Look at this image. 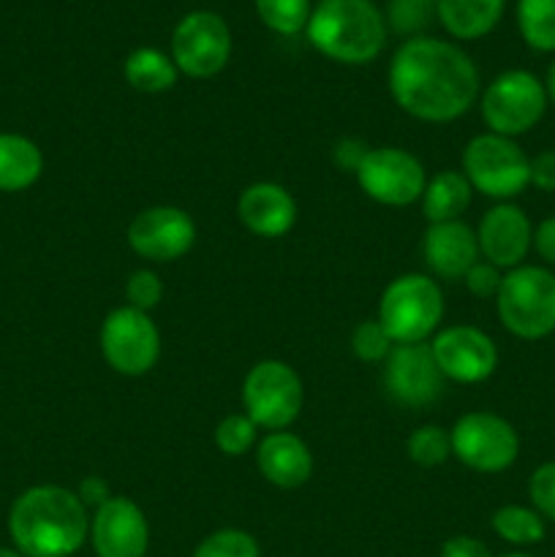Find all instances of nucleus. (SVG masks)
I'll return each mask as SVG.
<instances>
[{
	"label": "nucleus",
	"instance_id": "16",
	"mask_svg": "<svg viewBox=\"0 0 555 557\" xmlns=\"http://www.w3.org/2000/svg\"><path fill=\"white\" fill-rule=\"evenodd\" d=\"M444 375L435 364L430 343L395 346L384 362V386L392 400L408 408H424L444 392Z\"/></svg>",
	"mask_w": 555,
	"mask_h": 557
},
{
	"label": "nucleus",
	"instance_id": "37",
	"mask_svg": "<svg viewBox=\"0 0 555 557\" xmlns=\"http://www.w3.org/2000/svg\"><path fill=\"white\" fill-rule=\"evenodd\" d=\"M370 147L365 145L362 139H354V136H343L341 141L335 145V150H332V156H335V166L343 169V172H357L359 163H362L365 152H368Z\"/></svg>",
	"mask_w": 555,
	"mask_h": 557
},
{
	"label": "nucleus",
	"instance_id": "10",
	"mask_svg": "<svg viewBox=\"0 0 555 557\" xmlns=\"http://www.w3.org/2000/svg\"><path fill=\"white\" fill-rule=\"evenodd\" d=\"M101 354L109 368L128 379H139L156 368L161 357V332L150 313L131 305L112 310L101 324Z\"/></svg>",
	"mask_w": 555,
	"mask_h": 557
},
{
	"label": "nucleus",
	"instance_id": "15",
	"mask_svg": "<svg viewBox=\"0 0 555 557\" xmlns=\"http://www.w3.org/2000/svg\"><path fill=\"white\" fill-rule=\"evenodd\" d=\"M90 544L96 557H145L150 549V522L136 500L112 495L90 517Z\"/></svg>",
	"mask_w": 555,
	"mask_h": 557
},
{
	"label": "nucleus",
	"instance_id": "42",
	"mask_svg": "<svg viewBox=\"0 0 555 557\" xmlns=\"http://www.w3.org/2000/svg\"><path fill=\"white\" fill-rule=\"evenodd\" d=\"M0 557H22L14 547H0Z\"/></svg>",
	"mask_w": 555,
	"mask_h": 557
},
{
	"label": "nucleus",
	"instance_id": "32",
	"mask_svg": "<svg viewBox=\"0 0 555 557\" xmlns=\"http://www.w3.org/2000/svg\"><path fill=\"white\" fill-rule=\"evenodd\" d=\"M395 348V343L390 341V335L384 332V326L379 324V319L359 321L351 332V351L359 362L379 364L386 362L390 351Z\"/></svg>",
	"mask_w": 555,
	"mask_h": 557
},
{
	"label": "nucleus",
	"instance_id": "20",
	"mask_svg": "<svg viewBox=\"0 0 555 557\" xmlns=\"http://www.w3.org/2000/svg\"><path fill=\"white\" fill-rule=\"evenodd\" d=\"M256 466L261 476L278 490H297L313 476V455L299 435L288 430L267 433L256 446Z\"/></svg>",
	"mask_w": 555,
	"mask_h": 557
},
{
	"label": "nucleus",
	"instance_id": "30",
	"mask_svg": "<svg viewBox=\"0 0 555 557\" xmlns=\"http://www.w3.org/2000/svg\"><path fill=\"white\" fill-rule=\"evenodd\" d=\"M190 557H261V547L256 536L239 528H221L196 544Z\"/></svg>",
	"mask_w": 555,
	"mask_h": 557
},
{
	"label": "nucleus",
	"instance_id": "22",
	"mask_svg": "<svg viewBox=\"0 0 555 557\" xmlns=\"http://www.w3.org/2000/svg\"><path fill=\"white\" fill-rule=\"evenodd\" d=\"M44 174V152L33 139L3 131L0 134V190L20 194L33 188Z\"/></svg>",
	"mask_w": 555,
	"mask_h": 557
},
{
	"label": "nucleus",
	"instance_id": "13",
	"mask_svg": "<svg viewBox=\"0 0 555 557\" xmlns=\"http://www.w3.org/2000/svg\"><path fill=\"white\" fill-rule=\"evenodd\" d=\"M125 239L139 259L152 261V264H169V261L183 259L194 248L196 223L183 207H147V210L136 212L134 221L128 223Z\"/></svg>",
	"mask_w": 555,
	"mask_h": 557
},
{
	"label": "nucleus",
	"instance_id": "40",
	"mask_svg": "<svg viewBox=\"0 0 555 557\" xmlns=\"http://www.w3.org/2000/svg\"><path fill=\"white\" fill-rule=\"evenodd\" d=\"M76 495H79L82 504H85L87 509H92V511H96L98 506L107 504V500L112 498V493H109V484L103 482L101 476L82 479V484H79V490H76Z\"/></svg>",
	"mask_w": 555,
	"mask_h": 557
},
{
	"label": "nucleus",
	"instance_id": "24",
	"mask_svg": "<svg viewBox=\"0 0 555 557\" xmlns=\"http://www.w3.org/2000/svg\"><path fill=\"white\" fill-rule=\"evenodd\" d=\"M123 76L134 90L156 96V92H166L177 85V65H174L172 54L161 52L156 47H139L125 58Z\"/></svg>",
	"mask_w": 555,
	"mask_h": 557
},
{
	"label": "nucleus",
	"instance_id": "21",
	"mask_svg": "<svg viewBox=\"0 0 555 557\" xmlns=\"http://www.w3.org/2000/svg\"><path fill=\"white\" fill-rule=\"evenodd\" d=\"M506 0H435L439 25L460 41H477L501 22Z\"/></svg>",
	"mask_w": 555,
	"mask_h": 557
},
{
	"label": "nucleus",
	"instance_id": "39",
	"mask_svg": "<svg viewBox=\"0 0 555 557\" xmlns=\"http://www.w3.org/2000/svg\"><path fill=\"white\" fill-rule=\"evenodd\" d=\"M533 250L544 264L555 267V215L544 218L536 228H533Z\"/></svg>",
	"mask_w": 555,
	"mask_h": 557
},
{
	"label": "nucleus",
	"instance_id": "7",
	"mask_svg": "<svg viewBox=\"0 0 555 557\" xmlns=\"http://www.w3.org/2000/svg\"><path fill=\"white\" fill-rule=\"evenodd\" d=\"M547 107L550 98L544 82L522 69H511L495 76L484 87L482 101H479L482 120L490 134L509 136V139H517V136L536 128Z\"/></svg>",
	"mask_w": 555,
	"mask_h": 557
},
{
	"label": "nucleus",
	"instance_id": "3",
	"mask_svg": "<svg viewBox=\"0 0 555 557\" xmlns=\"http://www.w3.org/2000/svg\"><path fill=\"white\" fill-rule=\"evenodd\" d=\"M308 41L343 65L373 63L386 44V20L373 0H319L310 11Z\"/></svg>",
	"mask_w": 555,
	"mask_h": 557
},
{
	"label": "nucleus",
	"instance_id": "1",
	"mask_svg": "<svg viewBox=\"0 0 555 557\" xmlns=\"http://www.w3.org/2000/svg\"><path fill=\"white\" fill-rule=\"evenodd\" d=\"M397 107L422 123H452L479 98V71L457 44L433 36L408 38L390 63Z\"/></svg>",
	"mask_w": 555,
	"mask_h": 557
},
{
	"label": "nucleus",
	"instance_id": "41",
	"mask_svg": "<svg viewBox=\"0 0 555 557\" xmlns=\"http://www.w3.org/2000/svg\"><path fill=\"white\" fill-rule=\"evenodd\" d=\"M544 87H547L550 103H553V107H555V60H553V63H550V69H547V82H544Z\"/></svg>",
	"mask_w": 555,
	"mask_h": 557
},
{
	"label": "nucleus",
	"instance_id": "25",
	"mask_svg": "<svg viewBox=\"0 0 555 557\" xmlns=\"http://www.w3.org/2000/svg\"><path fill=\"white\" fill-rule=\"evenodd\" d=\"M490 525H493L495 536L511 547H533L547 536V522L542 520V515L533 511L531 506L520 504H506L495 509Z\"/></svg>",
	"mask_w": 555,
	"mask_h": 557
},
{
	"label": "nucleus",
	"instance_id": "43",
	"mask_svg": "<svg viewBox=\"0 0 555 557\" xmlns=\"http://www.w3.org/2000/svg\"><path fill=\"white\" fill-rule=\"evenodd\" d=\"M501 557H533V555H528V553H509V555H501Z\"/></svg>",
	"mask_w": 555,
	"mask_h": 557
},
{
	"label": "nucleus",
	"instance_id": "14",
	"mask_svg": "<svg viewBox=\"0 0 555 557\" xmlns=\"http://www.w3.org/2000/svg\"><path fill=\"white\" fill-rule=\"evenodd\" d=\"M441 375L455 384H482L498 368V346L484 330L452 324L439 330L430 343Z\"/></svg>",
	"mask_w": 555,
	"mask_h": 557
},
{
	"label": "nucleus",
	"instance_id": "28",
	"mask_svg": "<svg viewBox=\"0 0 555 557\" xmlns=\"http://www.w3.org/2000/svg\"><path fill=\"white\" fill-rule=\"evenodd\" d=\"M408 460L419 468H439L452 457V435L449 430L439 424H422L414 430L406 441Z\"/></svg>",
	"mask_w": 555,
	"mask_h": 557
},
{
	"label": "nucleus",
	"instance_id": "6",
	"mask_svg": "<svg viewBox=\"0 0 555 557\" xmlns=\"http://www.w3.org/2000/svg\"><path fill=\"white\" fill-rule=\"evenodd\" d=\"M531 158L517 139L498 134H477L462 150V174L477 194L495 201H511L531 185Z\"/></svg>",
	"mask_w": 555,
	"mask_h": 557
},
{
	"label": "nucleus",
	"instance_id": "4",
	"mask_svg": "<svg viewBox=\"0 0 555 557\" xmlns=\"http://www.w3.org/2000/svg\"><path fill=\"white\" fill-rule=\"evenodd\" d=\"M495 310L509 335L542 341L555 332V272L539 264H520L501 281Z\"/></svg>",
	"mask_w": 555,
	"mask_h": 557
},
{
	"label": "nucleus",
	"instance_id": "5",
	"mask_svg": "<svg viewBox=\"0 0 555 557\" xmlns=\"http://www.w3.org/2000/svg\"><path fill=\"white\" fill-rule=\"evenodd\" d=\"M375 319L395 346L428 343L444 319V294L430 275L408 272L384 288Z\"/></svg>",
	"mask_w": 555,
	"mask_h": 557
},
{
	"label": "nucleus",
	"instance_id": "18",
	"mask_svg": "<svg viewBox=\"0 0 555 557\" xmlns=\"http://www.w3.org/2000/svg\"><path fill=\"white\" fill-rule=\"evenodd\" d=\"M422 259L441 281H462L482 259L477 232L462 221L428 223V232L422 234Z\"/></svg>",
	"mask_w": 555,
	"mask_h": 557
},
{
	"label": "nucleus",
	"instance_id": "17",
	"mask_svg": "<svg viewBox=\"0 0 555 557\" xmlns=\"http://www.w3.org/2000/svg\"><path fill=\"white\" fill-rule=\"evenodd\" d=\"M533 228L536 226L526 215V210L511 201H498L479 221V256L498 270H515V267L526 264L528 253H531Z\"/></svg>",
	"mask_w": 555,
	"mask_h": 557
},
{
	"label": "nucleus",
	"instance_id": "2",
	"mask_svg": "<svg viewBox=\"0 0 555 557\" xmlns=\"http://www.w3.org/2000/svg\"><path fill=\"white\" fill-rule=\"evenodd\" d=\"M9 536L22 557H74L90 539V511L60 484H36L11 504Z\"/></svg>",
	"mask_w": 555,
	"mask_h": 557
},
{
	"label": "nucleus",
	"instance_id": "31",
	"mask_svg": "<svg viewBox=\"0 0 555 557\" xmlns=\"http://www.w3.org/2000/svg\"><path fill=\"white\" fill-rule=\"evenodd\" d=\"M256 433L259 428L248 413H229L215 428V446L226 457H243L256 446Z\"/></svg>",
	"mask_w": 555,
	"mask_h": 557
},
{
	"label": "nucleus",
	"instance_id": "26",
	"mask_svg": "<svg viewBox=\"0 0 555 557\" xmlns=\"http://www.w3.org/2000/svg\"><path fill=\"white\" fill-rule=\"evenodd\" d=\"M517 27L536 52H555V0H517Z\"/></svg>",
	"mask_w": 555,
	"mask_h": 557
},
{
	"label": "nucleus",
	"instance_id": "33",
	"mask_svg": "<svg viewBox=\"0 0 555 557\" xmlns=\"http://www.w3.org/2000/svg\"><path fill=\"white\" fill-rule=\"evenodd\" d=\"M531 509L542 515L544 522H555V462H542L528 479Z\"/></svg>",
	"mask_w": 555,
	"mask_h": 557
},
{
	"label": "nucleus",
	"instance_id": "34",
	"mask_svg": "<svg viewBox=\"0 0 555 557\" xmlns=\"http://www.w3.org/2000/svg\"><path fill=\"white\" fill-rule=\"evenodd\" d=\"M125 297H128L131 308L150 313V310L158 308L163 299L161 277H158L152 270L131 272V277L125 281Z\"/></svg>",
	"mask_w": 555,
	"mask_h": 557
},
{
	"label": "nucleus",
	"instance_id": "11",
	"mask_svg": "<svg viewBox=\"0 0 555 557\" xmlns=\"http://www.w3.org/2000/svg\"><path fill=\"white\" fill-rule=\"evenodd\" d=\"M354 177L368 199L384 207L414 205L428 185L422 161L403 147H370Z\"/></svg>",
	"mask_w": 555,
	"mask_h": 557
},
{
	"label": "nucleus",
	"instance_id": "38",
	"mask_svg": "<svg viewBox=\"0 0 555 557\" xmlns=\"http://www.w3.org/2000/svg\"><path fill=\"white\" fill-rule=\"evenodd\" d=\"M441 557H493L488 544L473 536H452L441 547Z\"/></svg>",
	"mask_w": 555,
	"mask_h": 557
},
{
	"label": "nucleus",
	"instance_id": "29",
	"mask_svg": "<svg viewBox=\"0 0 555 557\" xmlns=\"http://www.w3.org/2000/svg\"><path fill=\"white\" fill-rule=\"evenodd\" d=\"M384 20L397 36L419 38L433 22H439L435 0H390Z\"/></svg>",
	"mask_w": 555,
	"mask_h": 557
},
{
	"label": "nucleus",
	"instance_id": "8",
	"mask_svg": "<svg viewBox=\"0 0 555 557\" xmlns=\"http://www.w3.org/2000/svg\"><path fill=\"white\" fill-rule=\"evenodd\" d=\"M303 379L292 364L281 359H264L248 370L243 381L245 413L259 430H288L303 411Z\"/></svg>",
	"mask_w": 555,
	"mask_h": 557
},
{
	"label": "nucleus",
	"instance_id": "36",
	"mask_svg": "<svg viewBox=\"0 0 555 557\" xmlns=\"http://www.w3.org/2000/svg\"><path fill=\"white\" fill-rule=\"evenodd\" d=\"M531 174L533 188L544 190V194H555V150H542L531 158Z\"/></svg>",
	"mask_w": 555,
	"mask_h": 557
},
{
	"label": "nucleus",
	"instance_id": "9",
	"mask_svg": "<svg viewBox=\"0 0 555 557\" xmlns=\"http://www.w3.org/2000/svg\"><path fill=\"white\" fill-rule=\"evenodd\" d=\"M452 457L477 473H501L520 457V435L509 419L493 411H471L455 422Z\"/></svg>",
	"mask_w": 555,
	"mask_h": 557
},
{
	"label": "nucleus",
	"instance_id": "27",
	"mask_svg": "<svg viewBox=\"0 0 555 557\" xmlns=\"http://www.w3.org/2000/svg\"><path fill=\"white\" fill-rule=\"evenodd\" d=\"M259 20L278 36H297L308 27L310 0H254Z\"/></svg>",
	"mask_w": 555,
	"mask_h": 557
},
{
	"label": "nucleus",
	"instance_id": "23",
	"mask_svg": "<svg viewBox=\"0 0 555 557\" xmlns=\"http://www.w3.org/2000/svg\"><path fill=\"white\" fill-rule=\"evenodd\" d=\"M473 188L466 180V174L455 172V169H444V172L428 177L422 194V215L428 223H446L460 221L462 212L471 207Z\"/></svg>",
	"mask_w": 555,
	"mask_h": 557
},
{
	"label": "nucleus",
	"instance_id": "12",
	"mask_svg": "<svg viewBox=\"0 0 555 557\" xmlns=\"http://www.w3.org/2000/svg\"><path fill=\"white\" fill-rule=\"evenodd\" d=\"M232 58V30L215 11H190L172 33V60L180 74L210 79Z\"/></svg>",
	"mask_w": 555,
	"mask_h": 557
},
{
	"label": "nucleus",
	"instance_id": "19",
	"mask_svg": "<svg viewBox=\"0 0 555 557\" xmlns=\"http://www.w3.org/2000/svg\"><path fill=\"white\" fill-rule=\"evenodd\" d=\"M237 215L256 237L278 239L297 223V201L283 185L254 183L239 194Z\"/></svg>",
	"mask_w": 555,
	"mask_h": 557
},
{
	"label": "nucleus",
	"instance_id": "35",
	"mask_svg": "<svg viewBox=\"0 0 555 557\" xmlns=\"http://www.w3.org/2000/svg\"><path fill=\"white\" fill-rule=\"evenodd\" d=\"M501 281H504V275H501L498 267H493L490 261L479 259L477 264L466 272V277H462V286H466L468 294H473V297L495 299L498 297Z\"/></svg>",
	"mask_w": 555,
	"mask_h": 557
}]
</instances>
